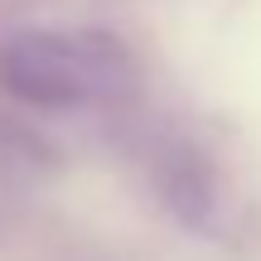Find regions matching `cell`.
Masks as SVG:
<instances>
[{"mask_svg": "<svg viewBox=\"0 0 261 261\" xmlns=\"http://www.w3.org/2000/svg\"><path fill=\"white\" fill-rule=\"evenodd\" d=\"M130 54L107 34L24 29L0 44V87L34 107H83L130 87Z\"/></svg>", "mask_w": 261, "mask_h": 261, "instance_id": "1", "label": "cell"}]
</instances>
